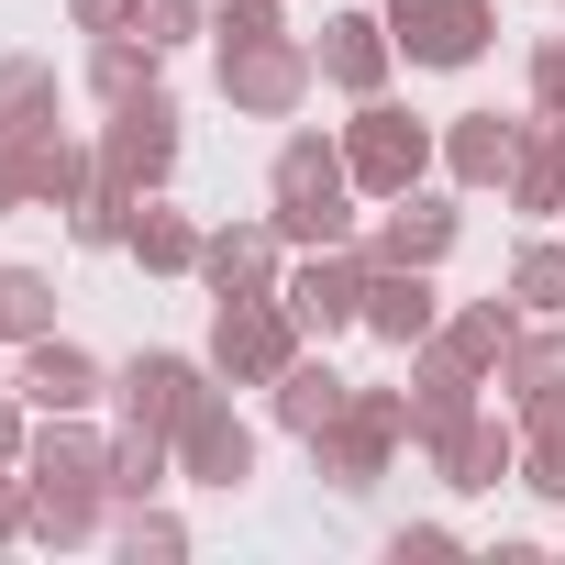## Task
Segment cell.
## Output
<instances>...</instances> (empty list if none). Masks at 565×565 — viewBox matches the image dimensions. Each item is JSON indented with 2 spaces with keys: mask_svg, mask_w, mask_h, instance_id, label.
Wrapping results in <instances>:
<instances>
[{
  "mask_svg": "<svg viewBox=\"0 0 565 565\" xmlns=\"http://www.w3.org/2000/svg\"><path fill=\"white\" fill-rule=\"evenodd\" d=\"M355 167H344V134H289L266 167V222L289 244H355Z\"/></svg>",
  "mask_w": 565,
  "mask_h": 565,
  "instance_id": "1",
  "label": "cell"
},
{
  "mask_svg": "<svg viewBox=\"0 0 565 565\" xmlns=\"http://www.w3.org/2000/svg\"><path fill=\"white\" fill-rule=\"evenodd\" d=\"M411 444V388H355L322 433H311V466L344 488V499H366L377 477H388V455Z\"/></svg>",
  "mask_w": 565,
  "mask_h": 565,
  "instance_id": "2",
  "label": "cell"
},
{
  "mask_svg": "<svg viewBox=\"0 0 565 565\" xmlns=\"http://www.w3.org/2000/svg\"><path fill=\"white\" fill-rule=\"evenodd\" d=\"M344 167H355L366 200H399V189H422V178L444 167V134L411 122V111L377 89V100H355V122H344Z\"/></svg>",
  "mask_w": 565,
  "mask_h": 565,
  "instance_id": "3",
  "label": "cell"
},
{
  "mask_svg": "<svg viewBox=\"0 0 565 565\" xmlns=\"http://www.w3.org/2000/svg\"><path fill=\"white\" fill-rule=\"evenodd\" d=\"M300 344H311V333H300V311L266 289V300H222V311H211V344H200V355H211V377H222V388H277Z\"/></svg>",
  "mask_w": 565,
  "mask_h": 565,
  "instance_id": "4",
  "label": "cell"
},
{
  "mask_svg": "<svg viewBox=\"0 0 565 565\" xmlns=\"http://www.w3.org/2000/svg\"><path fill=\"white\" fill-rule=\"evenodd\" d=\"M311 89H322V56H311L300 34H244V45H222V100H233L244 122H289Z\"/></svg>",
  "mask_w": 565,
  "mask_h": 565,
  "instance_id": "5",
  "label": "cell"
},
{
  "mask_svg": "<svg viewBox=\"0 0 565 565\" xmlns=\"http://www.w3.org/2000/svg\"><path fill=\"white\" fill-rule=\"evenodd\" d=\"M277 300L300 311V333H355L366 322V244H300V266L277 277Z\"/></svg>",
  "mask_w": 565,
  "mask_h": 565,
  "instance_id": "6",
  "label": "cell"
},
{
  "mask_svg": "<svg viewBox=\"0 0 565 565\" xmlns=\"http://www.w3.org/2000/svg\"><path fill=\"white\" fill-rule=\"evenodd\" d=\"M167 167H178V100H167V89L111 100V122H100V178H111V189H167Z\"/></svg>",
  "mask_w": 565,
  "mask_h": 565,
  "instance_id": "7",
  "label": "cell"
},
{
  "mask_svg": "<svg viewBox=\"0 0 565 565\" xmlns=\"http://www.w3.org/2000/svg\"><path fill=\"white\" fill-rule=\"evenodd\" d=\"M388 34H399L411 67H477L488 34H499V12H488V0H388Z\"/></svg>",
  "mask_w": 565,
  "mask_h": 565,
  "instance_id": "8",
  "label": "cell"
},
{
  "mask_svg": "<svg viewBox=\"0 0 565 565\" xmlns=\"http://www.w3.org/2000/svg\"><path fill=\"white\" fill-rule=\"evenodd\" d=\"M455 233H466V211H455V200L399 189V200H377V222H366L355 244H366V266H444V255H455Z\"/></svg>",
  "mask_w": 565,
  "mask_h": 565,
  "instance_id": "9",
  "label": "cell"
},
{
  "mask_svg": "<svg viewBox=\"0 0 565 565\" xmlns=\"http://www.w3.org/2000/svg\"><path fill=\"white\" fill-rule=\"evenodd\" d=\"M222 377H211V355H167V344H145L122 377H111V399H122V422H156V433H178L200 399H211Z\"/></svg>",
  "mask_w": 565,
  "mask_h": 565,
  "instance_id": "10",
  "label": "cell"
},
{
  "mask_svg": "<svg viewBox=\"0 0 565 565\" xmlns=\"http://www.w3.org/2000/svg\"><path fill=\"white\" fill-rule=\"evenodd\" d=\"M277 277H289V233H277V222H222V233H200V289H211V300H266Z\"/></svg>",
  "mask_w": 565,
  "mask_h": 565,
  "instance_id": "11",
  "label": "cell"
},
{
  "mask_svg": "<svg viewBox=\"0 0 565 565\" xmlns=\"http://www.w3.org/2000/svg\"><path fill=\"white\" fill-rule=\"evenodd\" d=\"M477 388H488V377H477L455 344H411V444L433 455L444 433H466V422H477Z\"/></svg>",
  "mask_w": 565,
  "mask_h": 565,
  "instance_id": "12",
  "label": "cell"
},
{
  "mask_svg": "<svg viewBox=\"0 0 565 565\" xmlns=\"http://www.w3.org/2000/svg\"><path fill=\"white\" fill-rule=\"evenodd\" d=\"M178 477H189V488H244V477H255V422H244L222 388L178 422Z\"/></svg>",
  "mask_w": 565,
  "mask_h": 565,
  "instance_id": "13",
  "label": "cell"
},
{
  "mask_svg": "<svg viewBox=\"0 0 565 565\" xmlns=\"http://www.w3.org/2000/svg\"><path fill=\"white\" fill-rule=\"evenodd\" d=\"M100 521H111V488H100V477H45V466H23V543L67 554V543H100Z\"/></svg>",
  "mask_w": 565,
  "mask_h": 565,
  "instance_id": "14",
  "label": "cell"
},
{
  "mask_svg": "<svg viewBox=\"0 0 565 565\" xmlns=\"http://www.w3.org/2000/svg\"><path fill=\"white\" fill-rule=\"evenodd\" d=\"M311 56H322V89L377 100V89H388V67H399V34H388V12H333Z\"/></svg>",
  "mask_w": 565,
  "mask_h": 565,
  "instance_id": "15",
  "label": "cell"
},
{
  "mask_svg": "<svg viewBox=\"0 0 565 565\" xmlns=\"http://www.w3.org/2000/svg\"><path fill=\"white\" fill-rule=\"evenodd\" d=\"M366 333L377 344H433L444 333V300H433V266H366Z\"/></svg>",
  "mask_w": 565,
  "mask_h": 565,
  "instance_id": "16",
  "label": "cell"
},
{
  "mask_svg": "<svg viewBox=\"0 0 565 565\" xmlns=\"http://www.w3.org/2000/svg\"><path fill=\"white\" fill-rule=\"evenodd\" d=\"M521 134H532V122L455 111V122H444V178H455V189H510V167H521Z\"/></svg>",
  "mask_w": 565,
  "mask_h": 565,
  "instance_id": "17",
  "label": "cell"
},
{
  "mask_svg": "<svg viewBox=\"0 0 565 565\" xmlns=\"http://www.w3.org/2000/svg\"><path fill=\"white\" fill-rule=\"evenodd\" d=\"M12 388H23L34 411H89L111 377H100V355H78L67 333H34V344H23V366H12Z\"/></svg>",
  "mask_w": 565,
  "mask_h": 565,
  "instance_id": "18",
  "label": "cell"
},
{
  "mask_svg": "<svg viewBox=\"0 0 565 565\" xmlns=\"http://www.w3.org/2000/svg\"><path fill=\"white\" fill-rule=\"evenodd\" d=\"M433 466H444V488H510L521 477V422H466V433H444L433 444Z\"/></svg>",
  "mask_w": 565,
  "mask_h": 565,
  "instance_id": "19",
  "label": "cell"
},
{
  "mask_svg": "<svg viewBox=\"0 0 565 565\" xmlns=\"http://www.w3.org/2000/svg\"><path fill=\"white\" fill-rule=\"evenodd\" d=\"M344 399H355V377H333V366H322L311 344L289 355V377L266 388V411H277V433H300V444H311V433H322V422H333Z\"/></svg>",
  "mask_w": 565,
  "mask_h": 565,
  "instance_id": "20",
  "label": "cell"
},
{
  "mask_svg": "<svg viewBox=\"0 0 565 565\" xmlns=\"http://www.w3.org/2000/svg\"><path fill=\"white\" fill-rule=\"evenodd\" d=\"M122 255L145 266V277H200V222L189 211H167L156 189L134 200V233H122Z\"/></svg>",
  "mask_w": 565,
  "mask_h": 565,
  "instance_id": "21",
  "label": "cell"
},
{
  "mask_svg": "<svg viewBox=\"0 0 565 565\" xmlns=\"http://www.w3.org/2000/svg\"><path fill=\"white\" fill-rule=\"evenodd\" d=\"M433 344H455V355H466V366H477V377L499 388V355L521 344V300H455Z\"/></svg>",
  "mask_w": 565,
  "mask_h": 565,
  "instance_id": "22",
  "label": "cell"
},
{
  "mask_svg": "<svg viewBox=\"0 0 565 565\" xmlns=\"http://www.w3.org/2000/svg\"><path fill=\"white\" fill-rule=\"evenodd\" d=\"M167 477H178V433H156V422H122V433H111V477H100V488H111V510L156 499Z\"/></svg>",
  "mask_w": 565,
  "mask_h": 565,
  "instance_id": "23",
  "label": "cell"
},
{
  "mask_svg": "<svg viewBox=\"0 0 565 565\" xmlns=\"http://www.w3.org/2000/svg\"><path fill=\"white\" fill-rule=\"evenodd\" d=\"M510 211H565V111H532L521 167H510Z\"/></svg>",
  "mask_w": 565,
  "mask_h": 565,
  "instance_id": "24",
  "label": "cell"
},
{
  "mask_svg": "<svg viewBox=\"0 0 565 565\" xmlns=\"http://www.w3.org/2000/svg\"><path fill=\"white\" fill-rule=\"evenodd\" d=\"M156 67H167V45H145V34H100V45H89V100H100V111H111V100H145Z\"/></svg>",
  "mask_w": 565,
  "mask_h": 565,
  "instance_id": "25",
  "label": "cell"
},
{
  "mask_svg": "<svg viewBox=\"0 0 565 565\" xmlns=\"http://www.w3.org/2000/svg\"><path fill=\"white\" fill-rule=\"evenodd\" d=\"M499 388H510V399H543V388H565V322H521V344L499 355Z\"/></svg>",
  "mask_w": 565,
  "mask_h": 565,
  "instance_id": "26",
  "label": "cell"
},
{
  "mask_svg": "<svg viewBox=\"0 0 565 565\" xmlns=\"http://www.w3.org/2000/svg\"><path fill=\"white\" fill-rule=\"evenodd\" d=\"M56 122V56H0V134Z\"/></svg>",
  "mask_w": 565,
  "mask_h": 565,
  "instance_id": "27",
  "label": "cell"
},
{
  "mask_svg": "<svg viewBox=\"0 0 565 565\" xmlns=\"http://www.w3.org/2000/svg\"><path fill=\"white\" fill-rule=\"evenodd\" d=\"M56 333V289H45V266H0V344H34Z\"/></svg>",
  "mask_w": 565,
  "mask_h": 565,
  "instance_id": "28",
  "label": "cell"
},
{
  "mask_svg": "<svg viewBox=\"0 0 565 565\" xmlns=\"http://www.w3.org/2000/svg\"><path fill=\"white\" fill-rule=\"evenodd\" d=\"M510 300L532 322H565V244H521L510 255Z\"/></svg>",
  "mask_w": 565,
  "mask_h": 565,
  "instance_id": "29",
  "label": "cell"
},
{
  "mask_svg": "<svg viewBox=\"0 0 565 565\" xmlns=\"http://www.w3.org/2000/svg\"><path fill=\"white\" fill-rule=\"evenodd\" d=\"M134 200H145V189H111V178H89V189L67 200V233H78V244H122V233H134Z\"/></svg>",
  "mask_w": 565,
  "mask_h": 565,
  "instance_id": "30",
  "label": "cell"
},
{
  "mask_svg": "<svg viewBox=\"0 0 565 565\" xmlns=\"http://www.w3.org/2000/svg\"><path fill=\"white\" fill-rule=\"evenodd\" d=\"M111 543H122L134 565H178V554H189V532H178V510H156V499H134V510L111 521Z\"/></svg>",
  "mask_w": 565,
  "mask_h": 565,
  "instance_id": "31",
  "label": "cell"
},
{
  "mask_svg": "<svg viewBox=\"0 0 565 565\" xmlns=\"http://www.w3.org/2000/svg\"><path fill=\"white\" fill-rule=\"evenodd\" d=\"M134 34H145V45H167V56H178V45H189V34H211V0H145V23H134Z\"/></svg>",
  "mask_w": 565,
  "mask_h": 565,
  "instance_id": "32",
  "label": "cell"
},
{
  "mask_svg": "<svg viewBox=\"0 0 565 565\" xmlns=\"http://www.w3.org/2000/svg\"><path fill=\"white\" fill-rule=\"evenodd\" d=\"M521 488L565 510V433H521Z\"/></svg>",
  "mask_w": 565,
  "mask_h": 565,
  "instance_id": "33",
  "label": "cell"
},
{
  "mask_svg": "<svg viewBox=\"0 0 565 565\" xmlns=\"http://www.w3.org/2000/svg\"><path fill=\"white\" fill-rule=\"evenodd\" d=\"M211 34H222V45H244V34H289V12H277V0H211Z\"/></svg>",
  "mask_w": 565,
  "mask_h": 565,
  "instance_id": "34",
  "label": "cell"
},
{
  "mask_svg": "<svg viewBox=\"0 0 565 565\" xmlns=\"http://www.w3.org/2000/svg\"><path fill=\"white\" fill-rule=\"evenodd\" d=\"M532 111H565V34L532 45Z\"/></svg>",
  "mask_w": 565,
  "mask_h": 565,
  "instance_id": "35",
  "label": "cell"
},
{
  "mask_svg": "<svg viewBox=\"0 0 565 565\" xmlns=\"http://www.w3.org/2000/svg\"><path fill=\"white\" fill-rule=\"evenodd\" d=\"M23 444H34V399L0 388V466H23Z\"/></svg>",
  "mask_w": 565,
  "mask_h": 565,
  "instance_id": "36",
  "label": "cell"
},
{
  "mask_svg": "<svg viewBox=\"0 0 565 565\" xmlns=\"http://www.w3.org/2000/svg\"><path fill=\"white\" fill-rule=\"evenodd\" d=\"M0 211H45V200H34V167H23L12 134H0Z\"/></svg>",
  "mask_w": 565,
  "mask_h": 565,
  "instance_id": "37",
  "label": "cell"
},
{
  "mask_svg": "<svg viewBox=\"0 0 565 565\" xmlns=\"http://www.w3.org/2000/svg\"><path fill=\"white\" fill-rule=\"evenodd\" d=\"M67 12H78V34H134L145 0H67Z\"/></svg>",
  "mask_w": 565,
  "mask_h": 565,
  "instance_id": "38",
  "label": "cell"
},
{
  "mask_svg": "<svg viewBox=\"0 0 565 565\" xmlns=\"http://www.w3.org/2000/svg\"><path fill=\"white\" fill-rule=\"evenodd\" d=\"M388 554H399V565H411V554H455V532H444V521H399Z\"/></svg>",
  "mask_w": 565,
  "mask_h": 565,
  "instance_id": "39",
  "label": "cell"
},
{
  "mask_svg": "<svg viewBox=\"0 0 565 565\" xmlns=\"http://www.w3.org/2000/svg\"><path fill=\"white\" fill-rule=\"evenodd\" d=\"M510 422H521V433H565V388H543V399H510Z\"/></svg>",
  "mask_w": 565,
  "mask_h": 565,
  "instance_id": "40",
  "label": "cell"
},
{
  "mask_svg": "<svg viewBox=\"0 0 565 565\" xmlns=\"http://www.w3.org/2000/svg\"><path fill=\"white\" fill-rule=\"evenodd\" d=\"M0 543H23V466H0Z\"/></svg>",
  "mask_w": 565,
  "mask_h": 565,
  "instance_id": "41",
  "label": "cell"
},
{
  "mask_svg": "<svg viewBox=\"0 0 565 565\" xmlns=\"http://www.w3.org/2000/svg\"><path fill=\"white\" fill-rule=\"evenodd\" d=\"M0 388H12V377H0Z\"/></svg>",
  "mask_w": 565,
  "mask_h": 565,
  "instance_id": "42",
  "label": "cell"
}]
</instances>
